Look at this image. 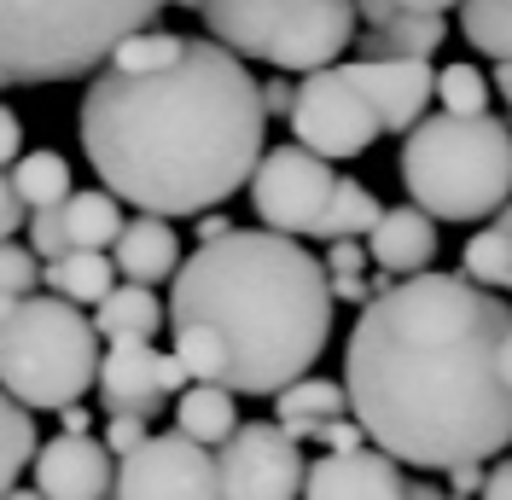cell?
Wrapping results in <instances>:
<instances>
[{
    "mask_svg": "<svg viewBox=\"0 0 512 500\" xmlns=\"http://www.w3.org/2000/svg\"><path fill=\"white\" fill-rule=\"evenodd\" d=\"M512 303L466 274H408L373 303L344 349L350 413L414 471L495 460L512 448V384L501 344Z\"/></svg>",
    "mask_w": 512,
    "mask_h": 500,
    "instance_id": "1",
    "label": "cell"
},
{
    "mask_svg": "<svg viewBox=\"0 0 512 500\" xmlns=\"http://www.w3.org/2000/svg\"><path fill=\"white\" fill-rule=\"evenodd\" d=\"M262 134V82L216 35H192L158 70L105 64L82 99V152L99 187L152 216H204L251 187Z\"/></svg>",
    "mask_w": 512,
    "mask_h": 500,
    "instance_id": "2",
    "label": "cell"
},
{
    "mask_svg": "<svg viewBox=\"0 0 512 500\" xmlns=\"http://www.w3.org/2000/svg\"><path fill=\"white\" fill-rule=\"evenodd\" d=\"M332 309L326 262L274 227L198 239L169 280V338L181 361L233 396H274L309 373L332 338Z\"/></svg>",
    "mask_w": 512,
    "mask_h": 500,
    "instance_id": "3",
    "label": "cell"
},
{
    "mask_svg": "<svg viewBox=\"0 0 512 500\" xmlns=\"http://www.w3.org/2000/svg\"><path fill=\"white\" fill-rule=\"evenodd\" d=\"M163 6L198 12V0H0V88L94 76L123 35L152 30Z\"/></svg>",
    "mask_w": 512,
    "mask_h": 500,
    "instance_id": "4",
    "label": "cell"
},
{
    "mask_svg": "<svg viewBox=\"0 0 512 500\" xmlns=\"http://www.w3.org/2000/svg\"><path fill=\"white\" fill-rule=\"evenodd\" d=\"M402 187L437 221H489L512 198V128L489 111H437L408 128Z\"/></svg>",
    "mask_w": 512,
    "mask_h": 500,
    "instance_id": "5",
    "label": "cell"
},
{
    "mask_svg": "<svg viewBox=\"0 0 512 500\" xmlns=\"http://www.w3.org/2000/svg\"><path fill=\"white\" fill-rule=\"evenodd\" d=\"M99 326L70 297H18L0 320V384L24 407H70L99 378Z\"/></svg>",
    "mask_w": 512,
    "mask_h": 500,
    "instance_id": "6",
    "label": "cell"
},
{
    "mask_svg": "<svg viewBox=\"0 0 512 500\" xmlns=\"http://www.w3.org/2000/svg\"><path fill=\"white\" fill-rule=\"evenodd\" d=\"M198 18L239 59L274 64L291 76L338 64L361 24L355 0H198Z\"/></svg>",
    "mask_w": 512,
    "mask_h": 500,
    "instance_id": "7",
    "label": "cell"
},
{
    "mask_svg": "<svg viewBox=\"0 0 512 500\" xmlns=\"http://www.w3.org/2000/svg\"><path fill=\"white\" fill-rule=\"evenodd\" d=\"M303 483V442L280 419H251L216 448V500H297Z\"/></svg>",
    "mask_w": 512,
    "mask_h": 500,
    "instance_id": "8",
    "label": "cell"
},
{
    "mask_svg": "<svg viewBox=\"0 0 512 500\" xmlns=\"http://www.w3.org/2000/svg\"><path fill=\"white\" fill-rule=\"evenodd\" d=\"M286 123L303 146H315V152L332 157V163H338V157H361L384 134L373 99L344 76V64H320V70H309V76L297 82V105H291Z\"/></svg>",
    "mask_w": 512,
    "mask_h": 500,
    "instance_id": "9",
    "label": "cell"
},
{
    "mask_svg": "<svg viewBox=\"0 0 512 500\" xmlns=\"http://www.w3.org/2000/svg\"><path fill=\"white\" fill-rule=\"evenodd\" d=\"M332 187H338L332 157H320L315 146L291 140V146L262 152V163H256V175H251V210L274 233H297V239L309 233L315 239L320 216L332 204Z\"/></svg>",
    "mask_w": 512,
    "mask_h": 500,
    "instance_id": "10",
    "label": "cell"
},
{
    "mask_svg": "<svg viewBox=\"0 0 512 500\" xmlns=\"http://www.w3.org/2000/svg\"><path fill=\"white\" fill-rule=\"evenodd\" d=\"M111 500H216V454L210 442L187 437H146L134 454L117 460Z\"/></svg>",
    "mask_w": 512,
    "mask_h": 500,
    "instance_id": "11",
    "label": "cell"
},
{
    "mask_svg": "<svg viewBox=\"0 0 512 500\" xmlns=\"http://www.w3.org/2000/svg\"><path fill=\"white\" fill-rule=\"evenodd\" d=\"M187 384H192V367L181 361V349L158 355L152 338H117L94 378L105 413H146V419H158L169 390H187Z\"/></svg>",
    "mask_w": 512,
    "mask_h": 500,
    "instance_id": "12",
    "label": "cell"
},
{
    "mask_svg": "<svg viewBox=\"0 0 512 500\" xmlns=\"http://www.w3.org/2000/svg\"><path fill=\"white\" fill-rule=\"evenodd\" d=\"M35 489L47 500H111L117 454L105 448V437L64 431L47 448H35Z\"/></svg>",
    "mask_w": 512,
    "mask_h": 500,
    "instance_id": "13",
    "label": "cell"
},
{
    "mask_svg": "<svg viewBox=\"0 0 512 500\" xmlns=\"http://www.w3.org/2000/svg\"><path fill=\"white\" fill-rule=\"evenodd\" d=\"M344 76L373 99L384 134H408L425 117V105L437 99V70H431V59H361L355 53V64H344Z\"/></svg>",
    "mask_w": 512,
    "mask_h": 500,
    "instance_id": "14",
    "label": "cell"
},
{
    "mask_svg": "<svg viewBox=\"0 0 512 500\" xmlns=\"http://www.w3.org/2000/svg\"><path fill=\"white\" fill-rule=\"evenodd\" d=\"M303 500H408V477H402V460L384 454L379 442L373 448H344L309 466V483H303Z\"/></svg>",
    "mask_w": 512,
    "mask_h": 500,
    "instance_id": "15",
    "label": "cell"
},
{
    "mask_svg": "<svg viewBox=\"0 0 512 500\" xmlns=\"http://www.w3.org/2000/svg\"><path fill=\"white\" fill-rule=\"evenodd\" d=\"M367 250H373V262L390 268L396 280L425 274V268H431V256H437V216H431V210H419V204H396V210H384V216L373 221Z\"/></svg>",
    "mask_w": 512,
    "mask_h": 500,
    "instance_id": "16",
    "label": "cell"
},
{
    "mask_svg": "<svg viewBox=\"0 0 512 500\" xmlns=\"http://www.w3.org/2000/svg\"><path fill=\"white\" fill-rule=\"evenodd\" d=\"M111 256H117V274H123V280L163 285V280H175V268H181V239H175L169 216L140 210L134 221H123V233H117Z\"/></svg>",
    "mask_w": 512,
    "mask_h": 500,
    "instance_id": "17",
    "label": "cell"
},
{
    "mask_svg": "<svg viewBox=\"0 0 512 500\" xmlns=\"http://www.w3.org/2000/svg\"><path fill=\"white\" fill-rule=\"evenodd\" d=\"M448 41V18L443 12H396L390 24H373V30L355 35V53L361 59H431Z\"/></svg>",
    "mask_w": 512,
    "mask_h": 500,
    "instance_id": "18",
    "label": "cell"
},
{
    "mask_svg": "<svg viewBox=\"0 0 512 500\" xmlns=\"http://www.w3.org/2000/svg\"><path fill=\"white\" fill-rule=\"evenodd\" d=\"M274 413L297 442H315V425L320 419H338L350 413V384L344 378H291L286 390H274Z\"/></svg>",
    "mask_w": 512,
    "mask_h": 500,
    "instance_id": "19",
    "label": "cell"
},
{
    "mask_svg": "<svg viewBox=\"0 0 512 500\" xmlns=\"http://www.w3.org/2000/svg\"><path fill=\"white\" fill-rule=\"evenodd\" d=\"M94 326L99 338H158V326H169V303H158V291L140 280L111 285L105 297L94 303Z\"/></svg>",
    "mask_w": 512,
    "mask_h": 500,
    "instance_id": "20",
    "label": "cell"
},
{
    "mask_svg": "<svg viewBox=\"0 0 512 500\" xmlns=\"http://www.w3.org/2000/svg\"><path fill=\"white\" fill-rule=\"evenodd\" d=\"M175 431L222 448L233 431H239V407H233V390L227 384H210V378H192L175 402Z\"/></svg>",
    "mask_w": 512,
    "mask_h": 500,
    "instance_id": "21",
    "label": "cell"
},
{
    "mask_svg": "<svg viewBox=\"0 0 512 500\" xmlns=\"http://www.w3.org/2000/svg\"><path fill=\"white\" fill-rule=\"evenodd\" d=\"M64 221H70V245L105 250V245H117V233H123V198L111 187L70 192L64 198Z\"/></svg>",
    "mask_w": 512,
    "mask_h": 500,
    "instance_id": "22",
    "label": "cell"
},
{
    "mask_svg": "<svg viewBox=\"0 0 512 500\" xmlns=\"http://www.w3.org/2000/svg\"><path fill=\"white\" fill-rule=\"evenodd\" d=\"M111 268H117V256L70 245L64 256L47 262V291H59V297H70V303H99V297L111 291Z\"/></svg>",
    "mask_w": 512,
    "mask_h": 500,
    "instance_id": "23",
    "label": "cell"
},
{
    "mask_svg": "<svg viewBox=\"0 0 512 500\" xmlns=\"http://www.w3.org/2000/svg\"><path fill=\"white\" fill-rule=\"evenodd\" d=\"M379 216H384L379 198L361 187V181L338 175V187H332V204H326V216H320L315 239H326V245H332V239H367Z\"/></svg>",
    "mask_w": 512,
    "mask_h": 500,
    "instance_id": "24",
    "label": "cell"
},
{
    "mask_svg": "<svg viewBox=\"0 0 512 500\" xmlns=\"http://www.w3.org/2000/svg\"><path fill=\"white\" fill-rule=\"evenodd\" d=\"M24 466H35V425L30 407L18 402L6 384H0V500L18 489Z\"/></svg>",
    "mask_w": 512,
    "mask_h": 500,
    "instance_id": "25",
    "label": "cell"
},
{
    "mask_svg": "<svg viewBox=\"0 0 512 500\" xmlns=\"http://www.w3.org/2000/svg\"><path fill=\"white\" fill-rule=\"evenodd\" d=\"M460 274L478 285H495V291H507L512 285V233L501 221H483V233L466 239L460 250Z\"/></svg>",
    "mask_w": 512,
    "mask_h": 500,
    "instance_id": "26",
    "label": "cell"
},
{
    "mask_svg": "<svg viewBox=\"0 0 512 500\" xmlns=\"http://www.w3.org/2000/svg\"><path fill=\"white\" fill-rule=\"evenodd\" d=\"M460 35L489 53V59H512V0H460L454 6Z\"/></svg>",
    "mask_w": 512,
    "mask_h": 500,
    "instance_id": "27",
    "label": "cell"
},
{
    "mask_svg": "<svg viewBox=\"0 0 512 500\" xmlns=\"http://www.w3.org/2000/svg\"><path fill=\"white\" fill-rule=\"evenodd\" d=\"M12 181H18V198H24L30 210L64 204V198H70V163H64L59 152H30V157H18Z\"/></svg>",
    "mask_w": 512,
    "mask_h": 500,
    "instance_id": "28",
    "label": "cell"
},
{
    "mask_svg": "<svg viewBox=\"0 0 512 500\" xmlns=\"http://www.w3.org/2000/svg\"><path fill=\"white\" fill-rule=\"evenodd\" d=\"M489 94H495V82H483L478 64H443V70H437V99H443V111H489Z\"/></svg>",
    "mask_w": 512,
    "mask_h": 500,
    "instance_id": "29",
    "label": "cell"
},
{
    "mask_svg": "<svg viewBox=\"0 0 512 500\" xmlns=\"http://www.w3.org/2000/svg\"><path fill=\"white\" fill-rule=\"evenodd\" d=\"M187 41L181 35H158V30H134L117 41V53H111V64H123V70H158V64H169L175 53H181Z\"/></svg>",
    "mask_w": 512,
    "mask_h": 500,
    "instance_id": "30",
    "label": "cell"
},
{
    "mask_svg": "<svg viewBox=\"0 0 512 500\" xmlns=\"http://www.w3.org/2000/svg\"><path fill=\"white\" fill-rule=\"evenodd\" d=\"M41 280H47V268L30 245L18 250L12 239H0V297H30Z\"/></svg>",
    "mask_w": 512,
    "mask_h": 500,
    "instance_id": "31",
    "label": "cell"
},
{
    "mask_svg": "<svg viewBox=\"0 0 512 500\" xmlns=\"http://www.w3.org/2000/svg\"><path fill=\"white\" fill-rule=\"evenodd\" d=\"M30 250L41 256V262H53V256L70 250V221H64V204H41V210H30Z\"/></svg>",
    "mask_w": 512,
    "mask_h": 500,
    "instance_id": "32",
    "label": "cell"
},
{
    "mask_svg": "<svg viewBox=\"0 0 512 500\" xmlns=\"http://www.w3.org/2000/svg\"><path fill=\"white\" fill-rule=\"evenodd\" d=\"M146 425H152V419H146V413H105V448H111V454H117V460H123V454H134V448H140V442L152 437V431H146Z\"/></svg>",
    "mask_w": 512,
    "mask_h": 500,
    "instance_id": "33",
    "label": "cell"
},
{
    "mask_svg": "<svg viewBox=\"0 0 512 500\" xmlns=\"http://www.w3.org/2000/svg\"><path fill=\"white\" fill-rule=\"evenodd\" d=\"M315 442L320 448H332V454H344V448H367V425L355 419V413H338V419H320L315 425Z\"/></svg>",
    "mask_w": 512,
    "mask_h": 500,
    "instance_id": "34",
    "label": "cell"
},
{
    "mask_svg": "<svg viewBox=\"0 0 512 500\" xmlns=\"http://www.w3.org/2000/svg\"><path fill=\"white\" fill-rule=\"evenodd\" d=\"M320 262H326V274H361L373 262V250H367V239H332V250Z\"/></svg>",
    "mask_w": 512,
    "mask_h": 500,
    "instance_id": "35",
    "label": "cell"
},
{
    "mask_svg": "<svg viewBox=\"0 0 512 500\" xmlns=\"http://www.w3.org/2000/svg\"><path fill=\"white\" fill-rule=\"evenodd\" d=\"M448 495L454 500H478L483 495V483H489V466L483 460H466V466H448Z\"/></svg>",
    "mask_w": 512,
    "mask_h": 500,
    "instance_id": "36",
    "label": "cell"
},
{
    "mask_svg": "<svg viewBox=\"0 0 512 500\" xmlns=\"http://www.w3.org/2000/svg\"><path fill=\"white\" fill-rule=\"evenodd\" d=\"M24 210H30V204L18 198V181H12V175H0V239H12V233H18Z\"/></svg>",
    "mask_w": 512,
    "mask_h": 500,
    "instance_id": "37",
    "label": "cell"
},
{
    "mask_svg": "<svg viewBox=\"0 0 512 500\" xmlns=\"http://www.w3.org/2000/svg\"><path fill=\"white\" fill-rule=\"evenodd\" d=\"M262 105H268V117H291V105H297V88H291V70H280L274 82H262Z\"/></svg>",
    "mask_w": 512,
    "mask_h": 500,
    "instance_id": "38",
    "label": "cell"
},
{
    "mask_svg": "<svg viewBox=\"0 0 512 500\" xmlns=\"http://www.w3.org/2000/svg\"><path fill=\"white\" fill-rule=\"evenodd\" d=\"M18 146H24V128H18V111L0 105V169L18 163Z\"/></svg>",
    "mask_w": 512,
    "mask_h": 500,
    "instance_id": "39",
    "label": "cell"
},
{
    "mask_svg": "<svg viewBox=\"0 0 512 500\" xmlns=\"http://www.w3.org/2000/svg\"><path fill=\"white\" fill-rule=\"evenodd\" d=\"M332 297H338V303H373V280H361V274H332Z\"/></svg>",
    "mask_w": 512,
    "mask_h": 500,
    "instance_id": "40",
    "label": "cell"
},
{
    "mask_svg": "<svg viewBox=\"0 0 512 500\" xmlns=\"http://www.w3.org/2000/svg\"><path fill=\"white\" fill-rule=\"evenodd\" d=\"M483 500H512V460H495V466H489V483H483Z\"/></svg>",
    "mask_w": 512,
    "mask_h": 500,
    "instance_id": "41",
    "label": "cell"
},
{
    "mask_svg": "<svg viewBox=\"0 0 512 500\" xmlns=\"http://www.w3.org/2000/svg\"><path fill=\"white\" fill-rule=\"evenodd\" d=\"M355 12H361V24L373 30V24H390V18L402 12V0H355Z\"/></svg>",
    "mask_w": 512,
    "mask_h": 500,
    "instance_id": "42",
    "label": "cell"
},
{
    "mask_svg": "<svg viewBox=\"0 0 512 500\" xmlns=\"http://www.w3.org/2000/svg\"><path fill=\"white\" fill-rule=\"evenodd\" d=\"M59 419H64V431H88V407H82V402L59 407Z\"/></svg>",
    "mask_w": 512,
    "mask_h": 500,
    "instance_id": "43",
    "label": "cell"
},
{
    "mask_svg": "<svg viewBox=\"0 0 512 500\" xmlns=\"http://www.w3.org/2000/svg\"><path fill=\"white\" fill-rule=\"evenodd\" d=\"M495 94L512 105V59H495Z\"/></svg>",
    "mask_w": 512,
    "mask_h": 500,
    "instance_id": "44",
    "label": "cell"
},
{
    "mask_svg": "<svg viewBox=\"0 0 512 500\" xmlns=\"http://www.w3.org/2000/svg\"><path fill=\"white\" fill-rule=\"evenodd\" d=\"M408 500H454V495H443L437 483H408Z\"/></svg>",
    "mask_w": 512,
    "mask_h": 500,
    "instance_id": "45",
    "label": "cell"
},
{
    "mask_svg": "<svg viewBox=\"0 0 512 500\" xmlns=\"http://www.w3.org/2000/svg\"><path fill=\"white\" fill-rule=\"evenodd\" d=\"M216 233H227V221L204 210V216H198V239H216Z\"/></svg>",
    "mask_w": 512,
    "mask_h": 500,
    "instance_id": "46",
    "label": "cell"
},
{
    "mask_svg": "<svg viewBox=\"0 0 512 500\" xmlns=\"http://www.w3.org/2000/svg\"><path fill=\"white\" fill-rule=\"evenodd\" d=\"M408 12H448V6H460V0H402Z\"/></svg>",
    "mask_w": 512,
    "mask_h": 500,
    "instance_id": "47",
    "label": "cell"
},
{
    "mask_svg": "<svg viewBox=\"0 0 512 500\" xmlns=\"http://www.w3.org/2000/svg\"><path fill=\"white\" fill-rule=\"evenodd\" d=\"M501 373H507V384H512V332H507V344H501Z\"/></svg>",
    "mask_w": 512,
    "mask_h": 500,
    "instance_id": "48",
    "label": "cell"
},
{
    "mask_svg": "<svg viewBox=\"0 0 512 500\" xmlns=\"http://www.w3.org/2000/svg\"><path fill=\"white\" fill-rule=\"evenodd\" d=\"M489 221H501V227H507V233H512V198H507V204H501V210H495V216H489Z\"/></svg>",
    "mask_w": 512,
    "mask_h": 500,
    "instance_id": "49",
    "label": "cell"
},
{
    "mask_svg": "<svg viewBox=\"0 0 512 500\" xmlns=\"http://www.w3.org/2000/svg\"><path fill=\"white\" fill-rule=\"evenodd\" d=\"M6 500H47V495H41V489H12Z\"/></svg>",
    "mask_w": 512,
    "mask_h": 500,
    "instance_id": "50",
    "label": "cell"
},
{
    "mask_svg": "<svg viewBox=\"0 0 512 500\" xmlns=\"http://www.w3.org/2000/svg\"><path fill=\"white\" fill-rule=\"evenodd\" d=\"M507 291H512V285H507Z\"/></svg>",
    "mask_w": 512,
    "mask_h": 500,
    "instance_id": "51",
    "label": "cell"
},
{
    "mask_svg": "<svg viewBox=\"0 0 512 500\" xmlns=\"http://www.w3.org/2000/svg\"><path fill=\"white\" fill-rule=\"evenodd\" d=\"M478 500H483V495H478Z\"/></svg>",
    "mask_w": 512,
    "mask_h": 500,
    "instance_id": "52",
    "label": "cell"
}]
</instances>
